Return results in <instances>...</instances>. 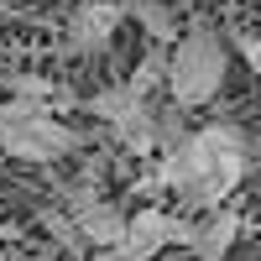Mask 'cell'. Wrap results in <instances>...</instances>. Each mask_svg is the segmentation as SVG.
Instances as JSON below:
<instances>
[{
	"instance_id": "obj_1",
	"label": "cell",
	"mask_w": 261,
	"mask_h": 261,
	"mask_svg": "<svg viewBox=\"0 0 261 261\" xmlns=\"http://www.w3.org/2000/svg\"><path fill=\"white\" fill-rule=\"evenodd\" d=\"M246 162H251L246 130L220 120V125L193 130L178 151H167L162 167H157V178H151V188H172L183 209L209 214V209L230 204V193L241 188V178H246Z\"/></svg>"
},
{
	"instance_id": "obj_2",
	"label": "cell",
	"mask_w": 261,
	"mask_h": 261,
	"mask_svg": "<svg viewBox=\"0 0 261 261\" xmlns=\"http://www.w3.org/2000/svg\"><path fill=\"white\" fill-rule=\"evenodd\" d=\"M225 37L214 27H188L178 37V47H172V63H167V94L178 110H199V105H209L214 94H220L225 84Z\"/></svg>"
},
{
	"instance_id": "obj_3",
	"label": "cell",
	"mask_w": 261,
	"mask_h": 261,
	"mask_svg": "<svg viewBox=\"0 0 261 261\" xmlns=\"http://www.w3.org/2000/svg\"><path fill=\"white\" fill-rule=\"evenodd\" d=\"M193 241V225L188 220H172L167 209H136L130 214V225H125V241L110 246V251H99L94 261H151L162 246H188Z\"/></svg>"
},
{
	"instance_id": "obj_4",
	"label": "cell",
	"mask_w": 261,
	"mask_h": 261,
	"mask_svg": "<svg viewBox=\"0 0 261 261\" xmlns=\"http://www.w3.org/2000/svg\"><path fill=\"white\" fill-rule=\"evenodd\" d=\"M89 115H99L130 151H141V157H146V151H157V141H151V99L136 94L130 84H110V89H99V94L89 99Z\"/></svg>"
},
{
	"instance_id": "obj_5",
	"label": "cell",
	"mask_w": 261,
	"mask_h": 261,
	"mask_svg": "<svg viewBox=\"0 0 261 261\" xmlns=\"http://www.w3.org/2000/svg\"><path fill=\"white\" fill-rule=\"evenodd\" d=\"M73 146H79V130L53 120V115L21 120V125H0V151L27 157V162H58L63 151H73Z\"/></svg>"
},
{
	"instance_id": "obj_6",
	"label": "cell",
	"mask_w": 261,
	"mask_h": 261,
	"mask_svg": "<svg viewBox=\"0 0 261 261\" xmlns=\"http://www.w3.org/2000/svg\"><path fill=\"white\" fill-rule=\"evenodd\" d=\"M120 16H125V6H120V0H84V6H79V11L68 16L63 47H68L73 58H89V53H99L105 42L115 37Z\"/></svg>"
},
{
	"instance_id": "obj_7",
	"label": "cell",
	"mask_w": 261,
	"mask_h": 261,
	"mask_svg": "<svg viewBox=\"0 0 261 261\" xmlns=\"http://www.w3.org/2000/svg\"><path fill=\"white\" fill-rule=\"evenodd\" d=\"M73 225H79V235H84V246L110 251V246H120V241H125V225H130V220H125L115 204H105V199H84V193H79Z\"/></svg>"
},
{
	"instance_id": "obj_8",
	"label": "cell",
	"mask_w": 261,
	"mask_h": 261,
	"mask_svg": "<svg viewBox=\"0 0 261 261\" xmlns=\"http://www.w3.org/2000/svg\"><path fill=\"white\" fill-rule=\"evenodd\" d=\"M235 235H241V214H235L230 204H220V209H209L204 220H193V256L199 261H225V251L235 246Z\"/></svg>"
},
{
	"instance_id": "obj_9",
	"label": "cell",
	"mask_w": 261,
	"mask_h": 261,
	"mask_svg": "<svg viewBox=\"0 0 261 261\" xmlns=\"http://www.w3.org/2000/svg\"><path fill=\"white\" fill-rule=\"evenodd\" d=\"M125 11L141 21V32L157 42V47H178V16H172V6H162V0H125Z\"/></svg>"
},
{
	"instance_id": "obj_10",
	"label": "cell",
	"mask_w": 261,
	"mask_h": 261,
	"mask_svg": "<svg viewBox=\"0 0 261 261\" xmlns=\"http://www.w3.org/2000/svg\"><path fill=\"white\" fill-rule=\"evenodd\" d=\"M167 63H172V47H157V42H151V47L141 53V63H136V73H130L125 84H130L136 94H146V99H151V94L167 84Z\"/></svg>"
},
{
	"instance_id": "obj_11",
	"label": "cell",
	"mask_w": 261,
	"mask_h": 261,
	"mask_svg": "<svg viewBox=\"0 0 261 261\" xmlns=\"http://www.w3.org/2000/svg\"><path fill=\"white\" fill-rule=\"evenodd\" d=\"M188 136H193V130L183 125V110H178V105H162V110H151V141H157L162 157H167V151H178Z\"/></svg>"
},
{
	"instance_id": "obj_12",
	"label": "cell",
	"mask_w": 261,
	"mask_h": 261,
	"mask_svg": "<svg viewBox=\"0 0 261 261\" xmlns=\"http://www.w3.org/2000/svg\"><path fill=\"white\" fill-rule=\"evenodd\" d=\"M6 84H11L21 99H53V84H47V79H37V73H11Z\"/></svg>"
},
{
	"instance_id": "obj_13",
	"label": "cell",
	"mask_w": 261,
	"mask_h": 261,
	"mask_svg": "<svg viewBox=\"0 0 261 261\" xmlns=\"http://www.w3.org/2000/svg\"><path fill=\"white\" fill-rule=\"evenodd\" d=\"M235 42H241V58L261 73V37H235Z\"/></svg>"
},
{
	"instance_id": "obj_14",
	"label": "cell",
	"mask_w": 261,
	"mask_h": 261,
	"mask_svg": "<svg viewBox=\"0 0 261 261\" xmlns=\"http://www.w3.org/2000/svg\"><path fill=\"white\" fill-rule=\"evenodd\" d=\"M11 6H21V0H0V11H11Z\"/></svg>"
},
{
	"instance_id": "obj_15",
	"label": "cell",
	"mask_w": 261,
	"mask_h": 261,
	"mask_svg": "<svg viewBox=\"0 0 261 261\" xmlns=\"http://www.w3.org/2000/svg\"><path fill=\"white\" fill-rule=\"evenodd\" d=\"M120 6H125V0H120Z\"/></svg>"
}]
</instances>
